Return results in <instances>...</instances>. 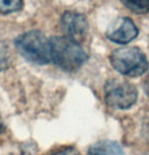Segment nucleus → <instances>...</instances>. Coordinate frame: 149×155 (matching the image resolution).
<instances>
[{"label": "nucleus", "instance_id": "1", "mask_svg": "<svg viewBox=\"0 0 149 155\" xmlns=\"http://www.w3.org/2000/svg\"><path fill=\"white\" fill-rule=\"evenodd\" d=\"M51 62L66 72H74L87 61V54L80 46L67 37L50 38Z\"/></svg>", "mask_w": 149, "mask_h": 155}, {"label": "nucleus", "instance_id": "2", "mask_svg": "<svg viewBox=\"0 0 149 155\" xmlns=\"http://www.w3.org/2000/svg\"><path fill=\"white\" fill-rule=\"evenodd\" d=\"M14 45L22 58L31 63L46 65L51 63L50 40L40 31H28L17 36Z\"/></svg>", "mask_w": 149, "mask_h": 155}, {"label": "nucleus", "instance_id": "3", "mask_svg": "<svg viewBox=\"0 0 149 155\" xmlns=\"http://www.w3.org/2000/svg\"><path fill=\"white\" fill-rule=\"evenodd\" d=\"M110 63L117 72L127 77L142 76L149 67L146 55L137 47L116 49L110 55Z\"/></svg>", "mask_w": 149, "mask_h": 155}, {"label": "nucleus", "instance_id": "4", "mask_svg": "<svg viewBox=\"0 0 149 155\" xmlns=\"http://www.w3.org/2000/svg\"><path fill=\"white\" fill-rule=\"evenodd\" d=\"M138 90L136 86L122 78H112L104 84V101L109 107L128 110L136 104Z\"/></svg>", "mask_w": 149, "mask_h": 155}, {"label": "nucleus", "instance_id": "5", "mask_svg": "<svg viewBox=\"0 0 149 155\" xmlns=\"http://www.w3.org/2000/svg\"><path fill=\"white\" fill-rule=\"evenodd\" d=\"M61 28L64 36L79 43L86 36L88 21L84 14L67 10L61 17Z\"/></svg>", "mask_w": 149, "mask_h": 155}, {"label": "nucleus", "instance_id": "6", "mask_svg": "<svg viewBox=\"0 0 149 155\" xmlns=\"http://www.w3.org/2000/svg\"><path fill=\"white\" fill-rule=\"evenodd\" d=\"M138 34V28L130 17H121L109 28L107 31V38L111 42L127 45L135 40Z\"/></svg>", "mask_w": 149, "mask_h": 155}, {"label": "nucleus", "instance_id": "7", "mask_svg": "<svg viewBox=\"0 0 149 155\" xmlns=\"http://www.w3.org/2000/svg\"><path fill=\"white\" fill-rule=\"evenodd\" d=\"M87 155H126V153L118 142L104 140L90 146Z\"/></svg>", "mask_w": 149, "mask_h": 155}, {"label": "nucleus", "instance_id": "8", "mask_svg": "<svg viewBox=\"0 0 149 155\" xmlns=\"http://www.w3.org/2000/svg\"><path fill=\"white\" fill-rule=\"evenodd\" d=\"M122 4L136 14L149 12V0H121Z\"/></svg>", "mask_w": 149, "mask_h": 155}, {"label": "nucleus", "instance_id": "9", "mask_svg": "<svg viewBox=\"0 0 149 155\" xmlns=\"http://www.w3.org/2000/svg\"><path fill=\"white\" fill-rule=\"evenodd\" d=\"M22 0H0V14H9L22 8Z\"/></svg>", "mask_w": 149, "mask_h": 155}, {"label": "nucleus", "instance_id": "10", "mask_svg": "<svg viewBox=\"0 0 149 155\" xmlns=\"http://www.w3.org/2000/svg\"><path fill=\"white\" fill-rule=\"evenodd\" d=\"M9 51L6 44L0 40V72L6 70L9 67Z\"/></svg>", "mask_w": 149, "mask_h": 155}, {"label": "nucleus", "instance_id": "11", "mask_svg": "<svg viewBox=\"0 0 149 155\" xmlns=\"http://www.w3.org/2000/svg\"><path fill=\"white\" fill-rule=\"evenodd\" d=\"M48 155H81V153L75 147L72 146H67V147L61 148L59 150L54 151Z\"/></svg>", "mask_w": 149, "mask_h": 155}, {"label": "nucleus", "instance_id": "12", "mask_svg": "<svg viewBox=\"0 0 149 155\" xmlns=\"http://www.w3.org/2000/svg\"><path fill=\"white\" fill-rule=\"evenodd\" d=\"M4 123L3 121H2V118H1V115H0V134L1 133H3V131H4Z\"/></svg>", "mask_w": 149, "mask_h": 155}, {"label": "nucleus", "instance_id": "13", "mask_svg": "<svg viewBox=\"0 0 149 155\" xmlns=\"http://www.w3.org/2000/svg\"><path fill=\"white\" fill-rule=\"evenodd\" d=\"M146 90H147V93L149 94V83L147 84V87H146Z\"/></svg>", "mask_w": 149, "mask_h": 155}]
</instances>
